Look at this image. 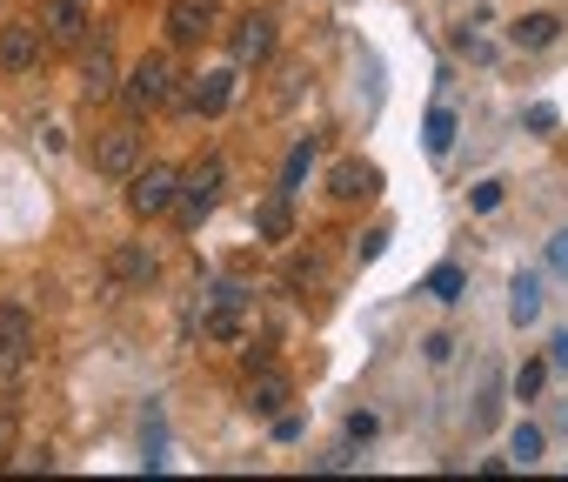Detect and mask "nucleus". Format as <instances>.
Here are the masks:
<instances>
[{
  "mask_svg": "<svg viewBox=\"0 0 568 482\" xmlns=\"http://www.w3.org/2000/svg\"><path fill=\"white\" fill-rule=\"evenodd\" d=\"M221 188H227V161L221 154H201L187 174H181V194H174V208H181V221L187 228H201L207 214H214V201H221Z\"/></svg>",
  "mask_w": 568,
  "mask_h": 482,
  "instance_id": "obj_1",
  "label": "nucleus"
},
{
  "mask_svg": "<svg viewBox=\"0 0 568 482\" xmlns=\"http://www.w3.org/2000/svg\"><path fill=\"white\" fill-rule=\"evenodd\" d=\"M121 101H128L134 114L168 108V101H174V61H168V54H141V61L128 68V81H121Z\"/></svg>",
  "mask_w": 568,
  "mask_h": 482,
  "instance_id": "obj_2",
  "label": "nucleus"
},
{
  "mask_svg": "<svg viewBox=\"0 0 568 482\" xmlns=\"http://www.w3.org/2000/svg\"><path fill=\"white\" fill-rule=\"evenodd\" d=\"M174 194H181V174H174V168H134V174H128V208H134L141 221H161V214L174 208Z\"/></svg>",
  "mask_w": 568,
  "mask_h": 482,
  "instance_id": "obj_3",
  "label": "nucleus"
},
{
  "mask_svg": "<svg viewBox=\"0 0 568 482\" xmlns=\"http://www.w3.org/2000/svg\"><path fill=\"white\" fill-rule=\"evenodd\" d=\"M214 21H221V0H168V34L181 48H201L214 34Z\"/></svg>",
  "mask_w": 568,
  "mask_h": 482,
  "instance_id": "obj_4",
  "label": "nucleus"
},
{
  "mask_svg": "<svg viewBox=\"0 0 568 482\" xmlns=\"http://www.w3.org/2000/svg\"><path fill=\"white\" fill-rule=\"evenodd\" d=\"M94 168L101 174H134L141 168V134L134 128H101L94 134Z\"/></svg>",
  "mask_w": 568,
  "mask_h": 482,
  "instance_id": "obj_5",
  "label": "nucleus"
},
{
  "mask_svg": "<svg viewBox=\"0 0 568 482\" xmlns=\"http://www.w3.org/2000/svg\"><path fill=\"white\" fill-rule=\"evenodd\" d=\"M274 41H281V34H274V14H247V21H234V41H227V48H234L241 68H261V61L274 54Z\"/></svg>",
  "mask_w": 568,
  "mask_h": 482,
  "instance_id": "obj_6",
  "label": "nucleus"
},
{
  "mask_svg": "<svg viewBox=\"0 0 568 482\" xmlns=\"http://www.w3.org/2000/svg\"><path fill=\"white\" fill-rule=\"evenodd\" d=\"M288 395H295V382L281 375L274 362L247 369V409H254V415H281V409H288Z\"/></svg>",
  "mask_w": 568,
  "mask_h": 482,
  "instance_id": "obj_7",
  "label": "nucleus"
},
{
  "mask_svg": "<svg viewBox=\"0 0 568 482\" xmlns=\"http://www.w3.org/2000/svg\"><path fill=\"white\" fill-rule=\"evenodd\" d=\"M28 309H14V302H0V375H21L28 369Z\"/></svg>",
  "mask_w": 568,
  "mask_h": 482,
  "instance_id": "obj_8",
  "label": "nucleus"
},
{
  "mask_svg": "<svg viewBox=\"0 0 568 482\" xmlns=\"http://www.w3.org/2000/svg\"><path fill=\"white\" fill-rule=\"evenodd\" d=\"M34 61H41V28L8 21V28H0V68H8V74H28Z\"/></svg>",
  "mask_w": 568,
  "mask_h": 482,
  "instance_id": "obj_9",
  "label": "nucleus"
},
{
  "mask_svg": "<svg viewBox=\"0 0 568 482\" xmlns=\"http://www.w3.org/2000/svg\"><path fill=\"white\" fill-rule=\"evenodd\" d=\"M41 34L54 48H81L88 41V14H81V0H54V8L41 14Z\"/></svg>",
  "mask_w": 568,
  "mask_h": 482,
  "instance_id": "obj_10",
  "label": "nucleus"
},
{
  "mask_svg": "<svg viewBox=\"0 0 568 482\" xmlns=\"http://www.w3.org/2000/svg\"><path fill=\"white\" fill-rule=\"evenodd\" d=\"M81 94H88V101H108V94H121V68H114V54H108V48L81 54Z\"/></svg>",
  "mask_w": 568,
  "mask_h": 482,
  "instance_id": "obj_11",
  "label": "nucleus"
},
{
  "mask_svg": "<svg viewBox=\"0 0 568 482\" xmlns=\"http://www.w3.org/2000/svg\"><path fill=\"white\" fill-rule=\"evenodd\" d=\"M508 41L528 48V54H535V48H555V41H561V14H521V21L508 28Z\"/></svg>",
  "mask_w": 568,
  "mask_h": 482,
  "instance_id": "obj_12",
  "label": "nucleus"
},
{
  "mask_svg": "<svg viewBox=\"0 0 568 482\" xmlns=\"http://www.w3.org/2000/svg\"><path fill=\"white\" fill-rule=\"evenodd\" d=\"M114 282H121V289H148V282H154V249L128 241V249L114 255Z\"/></svg>",
  "mask_w": 568,
  "mask_h": 482,
  "instance_id": "obj_13",
  "label": "nucleus"
},
{
  "mask_svg": "<svg viewBox=\"0 0 568 482\" xmlns=\"http://www.w3.org/2000/svg\"><path fill=\"white\" fill-rule=\"evenodd\" d=\"M227 101H234V68H214V74H201V88H194L187 108H194V114H221Z\"/></svg>",
  "mask_w": 568,
  "mask_h": 482,
  "instance_id": "obj_14",
  "label": "nucleus"
},
{
  "mask_svg": "<svg viewBox=\"0 0 568 482\" xmlns=\"http://www.w3.org/2000/svg\"><path fill=\"white\" fill-rule=\"evenodd\" d=\"M495 415H501V369H495V362H481V389H475L468 422H475V429H495Z\"/></svg>",
  "mask_w": 568,
  "mask_h": 482,
  "instance_id": "obj_15",
  "label": "nucleus"
},
{
  "mask_svg": "<svg viewBox=\"0 0 568 482\" xmlns=\"http://www.w3.org/2000/svg\"><path fill=\"white\" fill-rule=\"evenodd\" d=\"M375 181H382V174H375L368 161H342V168H335V201H368Z\"/></svg>",
  "mask_w": 568,
  "mask_h": 482,
  "instance_id": "obj_16",
  "label": "nucleus"
},
{
  "mask_svg": "<svg viewBox=\"0 0 568 482\" xmlns=\"http://www.w3.org/2000/svg\"><path fill=\"white\" fill-rule=\"evenodd\" d=\"M535 315H541V282H535V275H515V282H508V322L528 329Z\"/></svg>",
  "mask_w": 568,
  "mask_h": 482,
  "instance_id": "obj_17",
  "label": "nucleus"
},
{
  "mask_svg": "<svg viewBox=\"0 0 568 482\" xmlns=\"http://www.w3.org/2000/svg\"><path fill=\"white\" fill-rule=\"evenodd\" d=\"M541 389H548V355H535V362L515 369V402H535Z\"/></svg>",
  "mask_w": 568,
  "mask_h": 482,
  "instance_id": "obj_18",
  "label": "nucleus"
},
{
  "mask_svg": "<svg viewBox=\"0 0 568 482\" xmlns=\"http://www.w3.org/2000/svg\"><path fill=\"white\" fill-rule=\"evenodd\" d=\"M288 228H295V214H288V194H274V201L261 208V234H267V241H288Z\"/></svg>",
  "mask_w": 568,
  "mask_h": 482,
  "instance_id": "obj_19",
  "label": "nucleus"
},
{
  "mask_svg": "<svg viewBox=\"0 0 568 482\" xmlns=\"http://www.w3.org/2000/svg\"><path fill=\"white\" fill-rule=\"evenodd\" d=\"M462 289H468V275H462L455 262H442V269L428 275V295H435V302H462Z\"/></svg>",
  "mask_w": 568,
  "mask_h": 482,
  "instance_id": "obj_20",
  "label": "nucleus"
},
{
  "mask_svg": "<svg viewBox=\"0 0 568 482\" xmlns=\"http://www.w3.org/2000/svg\"><path fill=\"white\" fill-rule=\"evenodd\" d=\"M455 148V108H435L428 114V154H448Z\"/></svg>",
  "mask_w": 568,
  "mask_h": 482,
  "instance_id": "obj_21",
  "label": "nucleus"
},
{
  "mask_svg": "<svg viewBox=\"0 0 568 482\" xmlns=\"http://www.w3.org/2000/svg\"><path fill=\"white\" fill-rule=\"evenodd\" d=\"M308 161H315V148H308V141H302V148H295V154H288V168H281V194H295V188H302V181H308Z\"/></svg>",
  "mask_w": 568,
  "mask_h": 482,
  "instance_id": "obj_22",
  "label": "nucleus"
},
{
  "mask_svg": "<svg viewBox=\"0 0 568 482\" xmlns=\"http://www.w3.org/2000/svg\"><path fill=\"white\" fill-rule=\"evenodd\" d=\"M515 462H521V469H528V462H541V429H535V422H521V429H515Z\"/></svg>",
  "mask_w": 568,
  "mask_h": 482,
  "instance_id": "obj_23",
  "label": "nucleus"
},
{
  "mask_svg": "<svg viewBox=\"0 0 568 482\" xmlns=\"http://www.w3.org/2000/svg\"><path fill=\"white\" fill-rule=\"evenodd\" d=\"M422 355H428V362H448V355H455V335H448V329H435V335L422 342Z\"/></svg>",
  "mask_w": 568,
  "mask_h": 482,
  "instance_id": "obj_24",
  "label": "nucleus"
},
{
  "mask_svg": "<svg viewBox=\"0 0 568 482\" xmlns=\"http://www.w3.org/2000/svg\"><path fill=\"white\" fill-rule=\"evenodd\" d=\"M468 201H475L481 214H488V208H501V181H475V194H468Z\"/></svg>",
  "mask_w": 568,
  "mask_h": 482,
  "instance_id": "obj_25",
  "label": "nucleus"
},
{
  "mask_svg": "<svg viewBox=\"0 0 568 482\" xmlns=\"http://www.w3.org/2000/svg\"><path fill=\"white\" fill-rule=\"evenodd\" d=\"M382 249H388V228H375V234H368V241H355V255H362V262H375V255H382Z\"/></svg>",
  "mask_w": 568,
  "mask_h": 482,
  "instance_id": "obj_26",
  "label": "nucleus"
},
{
  "mask_svg": "<svg viewBox=\"0 0 568 482\" xmlns=\"http://www.w3.org/2000/svg\"><path fill=\"white\" fill-rule=\"evenodd\" d=\"M548 369H568V329H561V335L548 342Z\"/></svg>",
  "mask_w": 568,
  "mask_h": 482,
  "instance_id": "obj_27",
  "label": "nucleus"
},
{
  "mask_svg": "<svg viewBox=\"0 0 568 482\" xmlns=\"http://www.w3.org/2000/svg\"><path fill=\"white\" fill-rule=\"evenodd\" d=\"M548 262H555V269H568V228H561V234L548 241Z\"/></svg>",
  "mask_w": 568,
  "mask_h": 482,
  "instance_id": "obj_28",
  "label": "nucleus"
}]
</instances>
